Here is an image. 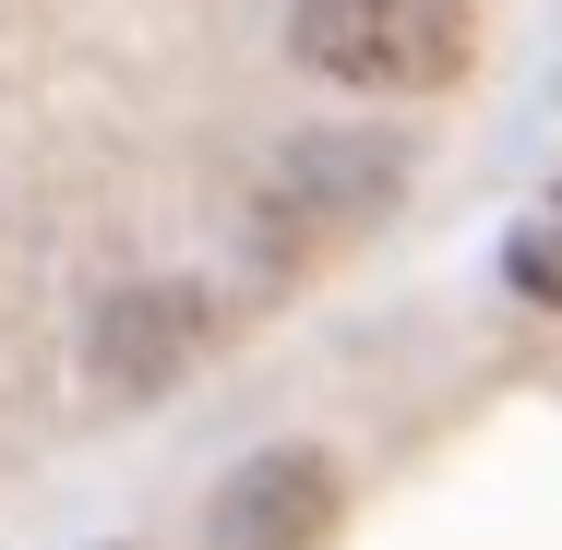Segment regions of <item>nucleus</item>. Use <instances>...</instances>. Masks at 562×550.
Masks as SVG:
<instances>
[{
	"label": "nucleus",
	"instance_id": "1",
	"mask_svg": "<svg viewBox=\"0 0 562 550\" xmlns=\"http://www.w3.org/2000/svg\"><path fill=\"white\" fill-rule=\"evenodd\" d=\"M300 60L347 97H443L479 48L467 0H300Z\"/></svg>",
	"mask_w": 562,
	"mask_h": 550
},
{
	"label": "nucleus",
	"instance_id": "2",
	"mask_svg": "<svg viewBox=\"0 0 562 550\" xmlns=\"http://www.w3.org/2000/svg\"><path fill=\"white\" fill-rule=\"evenodd\" d=\"M324 527H336V467L312 442H276L216 491L204 550H324Z\"/></svg>",
	"mask_w": 562,
	"mask_h": 550
},
{
	"label": "nucleus",
	"instance_id": "3",
	"mask_svg": "<svg viewBox=\"0 0 562 550\" xmlns=\"http://www.w3.org/2000/svg\"><path fill=\"white\" fill-rule=\"evenodd\" d=\"M192 347H204V300L192 288H132V300H109V324H97V371H109L120 395H144Z\"/></svg>",
	"mask_w": 562,
	"mask_h": 550
},
{
	"label": "nucleus",
	"instance_id": "4",
	"mask_svg": "<svg viewBox=\"0 0 562 550\" xmlns=\"http://www.w3.org/2000/svg\"><path fill=\"white\" fill-rule=\"evenodd\" d=\"M503 288L539 300V312H562V192L539 204V216H515V239H503Z\"/></svg>",
	"mask_w": 562,
	"mask_h": 550
}]
</instances>
